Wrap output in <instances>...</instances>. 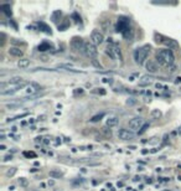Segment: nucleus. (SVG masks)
<instances>
[{"mask_svg":"<svg viewBox=\"0 0 181 191\" xmlns=\"http://www.w3.org/2000/svg\"><path fill=\"white\" fill-rule=\"evenodd\" d=\"M174 60H175V56L172 53L171 50L169 49H164V50H159L155 55V61L161 65V66H165V67H170L174 65Z\"/></svg>","mask_w":181,"mask_h":191,"instance_id":"obj_1","label":"nucleus"},{"mask_svg":"<svg viewBox=\"0 0 181 191\" xmlns=\"http://www.w3.org/2000/svg\"><path fill=\"white\" fill-rule=\"evenodd\" d=\"M150 52V46L149 45H144L141 47H138L134 51V60L138 65H144V62L146 61L148 56Z\"/></svg>","mask_w":181,"mask_h":191,"instance_id":"obj_2","label":"nucleus"},{"mask_svg":"<svg viewBox=\"0 0 181 191\" xmlns=\"http://www.w3.org/2000/svg\"><path fill=\"white\" fill-rule=\"evenodd\" d=\"M106 53L114 61H122V53H120V50L119 47L114 44V42H111L107 49H106Z\"/></svg>","mask_w":181,"mask_h":191,"instance_id":"obj_3","label":"nucleus"},{"mask_svg":"<svg viewBox=\"0 0 181 191\" xmlns=\"http://www.w3.org/2000/svg\"><path fill=\"white\" fill-rule=\"evenodd\" d=\"M83 53L87 56V57H89V58H96L97 56H98V50H97V46L95 45V44H92L90 41H88V42H86L84 44V49H83Z\"/></svg>","mask_w":181,"mask_h":191,"instance_id":"obj_4","label":"nucleus"},{"mask_svg":"<svg viewBox=\"0 0 181 191\" xmlns=\"http://www.w3.org/2000/svg\"><path fill=\"white\" fill-rule=\"evenodd\" d=\"M144 125H145V121L141 117H134V118H132L129 121V128H130L132 132H138L139 133Z\"/></svg>","mask_w":181,"mask_h":191,"instance_id":"obj_5","label":"nucleus"},{"mask_svg":"<svg viewBox=\"0 0 181 191\" xmlns=\"http://www.w3.org/2000/svg\"><path fill=\"white\" fill-rule=\"evenodd\" d=\"M84 44H86V42L83 41L82 37L74 36V37H72V40H71V42H69V47H71V50L74 51V52H83Z\"/></svg>","mask_w":181,"mask_h":191,"instance_id":"obj_6","label":"nucleus"},{"mask_svg":"<svg viewBox=\"0 0 181 191\" xmlns=\"http://www.w3.org/2000/svg\"><path fill=\"white\" fill-rule=\"evenodd\" d=\"M42 89V87L35 82H31V83H27V86L25 87V92L29 94V96H36V94H40V91Z\"/></svg>","mask_w":181,"mask_h":191,"instance_id":"obj_7","label":"nucleus"},{"mask_svg":"<svg viewBox=\"0 0 181 191\" xmlns=\"http://www.w3.org/2000/svg\"><path fill=\"white\" fill-rule=\"evenodd\" d=\"M103 41H104V35L99 30H93L92 34H90V42L97 46V45L103 44Z\"/></svg>","mask_w":181,"mask_h":191,"instance_id":"obj_8","label":"nucleus"},{"mask_svg":"<svg viewBox=\"0 0 181 191\" xmlns=\"http://www.w3.org/2000/svg\"><path fill=\"white\" fill-rule=\"evenodd\" d=\"M134 137H135V134L132 130H128V129H124V128H120L118 130V138L122 139V140H130Z\"/></svg>","mask_w":181,"mask_h":191,"instance_id":"obj_9","label":"nucleus"},{"mask_svg":"<svg viewBox=\"0 0 181 191\" xmlns=\"http://www.w3.org/2000/svg\"><path fill=\"white\" fill-rule=\"evenodd\" d=\"M128 29H130V21L127 18H120L118 20V31H120L122 34L125 32Z\"/></svg>","mask_w":181,"mask_h":191,"instance_id":"obj_10","label":"nucleus"},{"mask_svg":"<svg viewBox=\"0 0 181 191\" xmlns=\"http://www.w3.org/2000/svg\"><path fill=\"white\" fill-rule=\"evenodd\" d=\"M161 44H164L169 50H179V44L176 42V40H174V39H164L162 41H161Z\"/></svg>","mask_w":181,"mask_h":191,"instance_id":"obj_11","label":"nucleus"},{"mask_svg":"<svg viewBox=\"0 0 181 191\" xmlns=\"http://www.w3.org/2000/svg\"><path fill=\"white\" fill-rule=\"evenodd\" d=\"M145 67H146V71L150 72V73H154L159 70V66H158V62L155 60H148L146 63H145Z\"/></svg>","mask_w":181,"mask_h":191,"instance_id":"obj_12","label":"nucleus"},{"mask_svg":"<svg viewBox=\"0 0 181 191\" xmlns=\"http://www.w3.org/2000/svg\"><path fill=\"white\" fill-rule=\"evenodd\" d=\"M8 52H9V55H11L14 57H19V58H23V56H24V52L20 47H10Z\"/></svg>","mask_w":181,"mask_h":191,"instance_id":"obj_13","label":"nucleus"},{"mask_svg":"<svg viewBox=\"0 0 181 191\" xmlns=\"http://www.w3.org/2000/svg\"><path fill=\"white\" fill-rule=\"evenodd\" d=\"M118 122H119V119H118L117 117H109V118L107 119V122H106V125H107L108 128H113V127L118 125Z\"/></svg>","mask_w":181,"mask_h":191,"instance_id":"obj_14","label":"nucleus"},{"mask_svg":"<svg viewBox=\"0 0 181 191\" xmlns=\"http://www.w3.org/2000/svg\"><path fill=\"white\" fill-rule=\"evenodd\" d=\"M29 66H30V60L29 58H24L23 57V58H20L18 61V67L19 68H23L24 70V68H27Z\"/></svg>","mask_w":181,"mask_h":191,"instance_id":"obj_15","label":"nucleus"},{"mask_svg":"<svg viewBox=\"0 0 181 191\" xmlns=\"http://www.w3.org/2000/svg\"><path fill=\"white\" fill-rule=\"evenodd\" d=\"M48 176L52 177V179H61V177L63 176V172L60 171V170H51V171L48 172Z\"/></svg>","mask_w":181,"mask_h":191,"instance_id":"obj_16","label":"nucleus"},{"mask_svg":"<svg viewBox=\"0 0 181 191\" xmlns=\"http://www.w3.org/2000/svg\"><path fill=\"white\" fill-rule=\"evenodd\" d=\"M37 25H39V28H40V30H41V31H44V32H46V34H50V35L52 34L51 28H50L48 25H46L45 23H42V21H41V23H39Z\"/></svg>","mask_w":181,"mask_h":191,"instance_id":"obj_17","label":"nucleus"},{"mask_svg":"<svg viewBox=\"0 0 181 191\" xmlns=\"http://www.w3.org/2000/svg\"><path fill=\"white\" fill-rule=\"evenodd\" d=\"M39 51H41V52H44V51H47V50H52L53 47H52V45L51 44H48V42H42L41 45H39Z\"/></svg>","mask_w":181,"mask_h":191,"instance_id":"obj_18","label":"nucleus"},{"mask_svg":"<svg viewBox=\"0 0 181 191\" xmlns=\"http://www.w3.org/2000/svg\"><path fill=\"white\" fill-rule=\"evenodd\" d=\"M2 11L6 15V16H11L13 15V11H11V8H10V5H8V4H3L2 5Z\"/></svg>","mask_w":181,"mask_h":191,"instance_id":"obj_19","label":"nucleus"},{"mask_svg":"<svg viewBox=\"0 0 181 191\" xmlns=\"http://www.w3.org/2000/svg\"><path fill=\"white\" fill-rule=\"evenodd\" d=\"M161 116H162V113H161L160 109H153V111L150 112V117H151L153 119H160Z\"/></svg>","mask_w":181,"mask_h":191,"instance_id":"obj_20","label":"nucleus"},{"mask_svg":"<svg viewBox=\"0 0 181 191\" xmlns=\"http://www.w3.org/2000/svg\"><path fill=\"white\" fill-rule=\"evenodd\" d=\"M104 116H106V113H103V112H102V113H99V114H96V116H93V117L90 118L89 121L92 122V123H97V122H99V121H101V119H102Z\"/></svg>","mask_w":181,"mask_h":191,"instance_id":"obj_21","label":"nucleus"},{"mask_svg":"<svg viewBox=\"0 0 181 191\" xmlns=\"http://www.w3.org/2000/svg\"><path fill=\"white\" fill-rule=\"evenodd\" d=\"M18 184H19L21 187H27V186H29V181H27V179H25V177H19V179H18Z\"/></svg>","mask_w":181,"mask_h":191,"instance_id":"obj_22","label":"nucleus"},{"mask_svg":"<svg viewBox=\"0 0 181 191\" xmlns=\"http://www.w3.org/2000/svg\"><path fill=\"white\" fill-rule=\"evenodd\" d=\"M16 171H18V169H16V168H10V169H8V170H6L5 175H6L8 177H13V176L16 174Z\"/></svg>","mask_w":181,"mask_h":191,"instance_id":"obj_23","label":"nucleus"},{"mask_svg":"<svg viewBox=\"0 0 181 191\" xmlns=\"http://www.w3.org/2000/svg\"><path fill=\"white\" fill-rule=\"evenodd\" d=\"M21 107V103H10V104H6V108L8 109H15V108H20Z\"/></svg>","mask_w":181,"mask_h":191,"instance_id":"obj_24","label":"nucleus"},{"mask_svg":"<svg viewBox=\"0 0 181 191\" xmlns=\"http://www.w3.org/2000/svg\"><path fill=\"white\" fill-rule=\"evenodd\" d=\"M0 37H2V41H0V46L3 47V46L5 45V41H6V40H5V39H6V35H5L4 32H2V34H0Z\"/></svg>","mask_w":181,"mask_h":191,"instance_id":"obj_25","label":"nucleus"},{"mask_svg":"<svg viewBox=\"0 0 181 191\" xmlns=\"http://www.w3.org/2000/svg\"><path fill=\"white\" fill-rule=\"evenodd\" d=\"M24 155H25L26 158H36V154H35L34 151H25Z\"/></svg>","mask_w":181,"mask_h":191,"instance_id":"obj_26","label":"nucleus"},{"mask_svg":"<svg viewBox=\"0 0 181 191\" xmlns=\"http://www.w3.org/2000/svg\"><path fill=\"white\" fill-rule=\"evenodd\" d=\"M90 62H92V63L95 65V67H97V68H99V70L102 68L101 63H99V62H97V61H96V58H93V60H90Z\"/></svg>","mask_w":181,"mask_h":191,"instance_id":"obj_27","label":"nucleus"},{"mask_svg":"<svg viewBox=\"0 0 181 191\" xmlns=\"http://www.w3.org/2000/svg\"><path fill=\"white\" fill-rule=\"evenodd\" d=\"M11 159H13V155H11V154H8V155H5V156L3 158V161L6 163V161H10Z\"/></svg>","mask_w":181,"mask_h":191,"instance_id":"obj_28","label":"nucleus"},{"mask_svg":"<svg viewBox=\"0 0 181 191\" xmlns=\"http://www.w3.org/2000/svg\"><path fill=\"white\" fill-rule=\"evenodd\" d=\"M102 132H103V133H104L107 137H111V135H112V132H111V129L108 130L107 128H102Z\"/></svg>","mask_w":181,"mask_h":191,"instance_id":"obj_29","label":"nucleus"},{"mask_svg":"<svg viewBox=\"0 0 181 191\" xmlns=\"http://www.w3.org/2000/svg\"><path fill=\"white\" fill-rule=\"evenodd\" d=\"M148 128H149V124H148V123H145V125H144V127L141 128V130L139 132V134H143V133H144V132H145V130H146Z\"/></svg>","mask_w":181,"mask_h":191,"instance_id":"obj_30","label":"nucleus"},{"mask_svg":"<svg viewBox=\"0 0 181 191\" xmlns=\"http://www.w3.org/2000/svg\"><path fill=\"white\" fill-rule=\"evenodd\" d=\"M83 182H84L83 179H81V180H74V181H73V185H81V184H83Z\"/></svg>","mask_w":181,"mask_h":191,"instance_id":"obj_31","label":"nucleus"},{"mask_svg":"<svg viewBox=\"0 0 181 191\" xmlns=\"http://www.w3.org/2000/svg\"><path fill=\"white\" fill-rule=\"evenodd\" d=\"M74 19H76V23H81V18H78V15H77V13H74L73 15H72Z\"/></svg>","mask_w":181,"mask_h":191,"instance_id":"obj_32","label":"nucleus"},{"mask_svg":"<svg viewBox=\"0 0 181 191\" xmlns=\"http://www.w3.org/2000/svg\"><path fill=\"white\" fill-rule=\"evenodd\" d=\"M135 103H137V102H135L133 98H130V101H127V104H128V106H133V104H135Z\"/></svg>","mask_w":181,"mask_h":191,"instance_id":"obj_33","label":"nucleus"},{"mask_svg":"<svg viewBox=\"0 0 181 191\" xmlns=\"http://www.w3.org/2000/svg\"><path fill=\"white\" fill-rule=\"evenodd\" d=\"M53 144H55V145H58V144H61V139H60V138H55V140H53Z\"/></svg>","mask_w":181,"mask_h":191,"instance_id":"obj_34","label":"nucleus"},{"mask_svg":"<svg viewBox=\"0 0 181 191\" xmlns=\"http://www.w3.org/2000/svg\"><path fill=\"white\" fill-rule=\"evenodd\" d=\"M78 93L82 94V93H83V89H82V88H77V89L74 91V94H78Z\"/></svg>","mask_w":181,"mask_h":191,"instance_id":"obj_35","label":"nucleus"},{"mask_svg":"<svg viewBox=\"0 0 181 191\" xmlns=\"http://www.w3.org/2000/svg\"><path fill=\"white\" fill-rule=\"evenodd\" d=\"M35 140H36V143H44V138L42 137H37Z\"/></svg>","mask_w":181,"mask_h":191,"instance_id":"obj_36","label":"nucleus"},{"mask_svg":"<svg viewBox=\"0 0 181 191\" xmlns=\"http://www.w3.org/2000/svg\"><path fill=\"white\" fill-rule=\"evenodd\" d=\"M44 139H45V140H44L45 144H50V143H51V139H50V138H44Z\"/></svg>","mask_w":181,"mask_h":191,"instance_id":"obj_37","label":"nucleus"},{"mask_svg":"<svg viewBox=\"0 0 181 191\" xmlns=\"http://www.w3.org/2000/svg\"><path fill=\"white\" fill-rule=\"evenodd\" d=\"M169 70H170V72H175V70H176V67H175V66L172 65V66H170V67H169Z\"/></svg>","mask_w":181,"mask_h":191,"instance_id":"obj_38","label":"nucleus"},{"mask_svg":"<svg viewBox=\"0 0 181 191\" xmlns=\"http://www.w3.org/2000/svg\"><path fill=\"white\" fill-rule=\"evenodd\" d=\"M41 61H44V62H47V61H48V58H47L46 56H42V57H41Z\"/></svg>","mask_w":181,"mask_h":191,"instance_id":"obj_39","label":"nucleus"},{"mask_svg":"<svg viewBox=\"0 0 181 191\" xmlns=\"http://www.w3.org/2000/svg\"><path fill=\"white\" fill-rule=\"evenodd\" d=\"M6 149V146L4 145V144H2V145H0V150H5Z\"/></svg>","mask_w":181,"mask_h":191,"instance_id":"obj_40","label":"nucleus"},{"mask_svg":"<svg viewBox=\"0 0 181 191\" xmlns=\"http://www.w3.org/2000/svg\"><path fill=\"white\" fill-rule=\"evenodd\" d=\"M146 182H148V184H151V182H153V180H151L150 177H146Z\"/></svg>","mask_w":181,"mask_h":191,"instance_id":"obj_41","label":"nucleus"},{"mask_svg":"<svg viewBox=\"0 0 181 191\" xmlns=\"http://www.w3.org/2000/svg\"><path fill=\"white\" fill-rule=\"evenodd\" d=\"M158 150H160V149H158V148H154V149H153V150H151V151H150V153H156V151H158Z\"/></svg>","mask_w":181,"mask_h":191,"instance_id":"obj_42","label":"nucleus"},{"mask_svg":"<svg viewBox=\"0 0 181 191\" xmlns=\"http://www.w3.org/2000/svg\"><path fill=\"white\" fill-rule=\"evenodd\" d=\"M133 180H134V181H139V180H140V177H139V176H135Z\"/></svg>","mask_w":181,"mask_h":191,"instance_id":"obj_43","label":"nucleus"},{"mask_svg":"<svg viewBox=\"0 0 181 191\" xmlns=\"http://www.w3.org/2000/svg\"><path fill=\"white\" fill-rule=\"evenodd\" d=\"M156 88H162V86L160 83H156Z\"/></svg>","mask_w":181,"mask_h":191,"instance_id":"obj_44","label":"nucleus"},{"mask_svg":"<svg viewBox=\"0 0 181 191\" xmlns=\"http://www.w3.org/2000/svg\"><path fill=\"white\" fill-rule=\"evenodd\" d=\"M44 118H45V116H41V117H39L37 119H39V121H44Z\"/></svg>","mask_w":181,"mask_h":191,"instance_id":"obj_45","label":"nucleus"},{"mask_svg":"<svg viewBox=\"0 0 181 191\" xmlns=\"http://www.w3.org/2000/svg\"><path fill=\"white\" fill-rule=\"evenodd\" d=\"M9 190H10V191H14V190H15V187H14V186H9Z\"/></svg>","mask_w":181,"mask_h":191,"instance_id":"obj_46","label":"nucleus"},{"mask_svg":"<svg viewBox=\"0 0 181 191\" xmlns=\"http://www.w3.org/2000/svg\"><path fill=\"white\" fill-rule=\"evenodd\" d=\"M65 142H67V143L71 142V138H65Z\"/></svg>","mask_w":181,"mask_h":191,"instance_id":"obj_47","label":"nucleus"},{"mask_svg":"<svg viewBox=\"0 0 181 191\" xmlns=\"http://www.w3.org/2000/svg\"><path fill=\"white\" fill-rule=\"evenodd\" d=\"M16 129H18L16 127H13V128H11V130H13V132H16Z\"/></svg>","mask_w":181,"mask_h":191,"instance_id":"obj_48","label":"nucleus"},{"mask_svg":"<svg viewBox=\"0 0 181 191\" xmlns=\"http://www.w3.org/2000/svg\"><path fill=\"white\" fill-rule=\"evenodd\" d=\"M177 81H176V83H179V82H181V77H179V78H176Z\"/></svg>","mask_w":181,"mask_h":191,"instance_id":"obj_49","label":"nucleus"},{"mask_svg":"<svg viewBox=\"0 0 181 191\" xmlns=\"http://www.w3.org/2000/svg\"><path fill=\"white\" fill-rule=\"evenodd\" d=\"M179 168H181V164H179Z\"/></svg>","mask_w":181,"mask_h":191,"instance_id":"obj_50","label":"nucleus"}]
</instances>
